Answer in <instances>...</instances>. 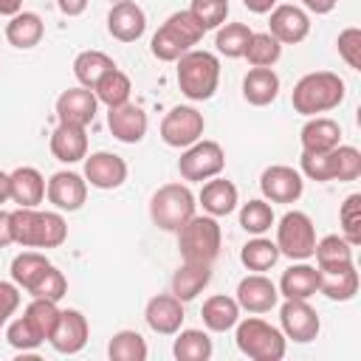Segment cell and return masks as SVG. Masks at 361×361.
I'll return each instance as SVG.
<instances>
[{"instance_id":"1","label":"cell","mask_w":361,"mask_h":361,"mask_svg":"<svg viewBox=\"0 0 361 361\" xmlns=\"http://www.w3.org/2000/svg\"><path fill=\"white\" fill-rule=\"evenodd\" d=\"M68 237V223L59 212H37L17 206L11 212V240L23 248H56Z\"/></svg>"},{"instance_id":"2","label":"cell","mask_w":361,"mask_h":361,"mask_svg":"<svg viewBox=\"0 0 361 361\" xmlns=\"http://www.w3.org/2000/svg\"><path fill=\"white\" fill-rule=\"evenodd\" d=\"M341 99H344V79L338 73H330V71L305 73L293 85V96H290L293 110L302 113V116H307V118L338 107Z\"/></svg>"},{"instance_id":"3","label":"cell","mask_w":361,"mask_h":361,"mask_svg":"<svg viewBox=\"0 0 361 361\" xmlns=\"http://www.w3.org/2000/svg\"><path fill=\"white\" fill-rule=\"evenodd\" d=\"M220 245H223V228L212 214H195L178 231V248L183 262L212 265L220 257Z\"/></svg>"},{"instance_id":"4","label":"cell","mask_w":361,"mask_h":361,"mask_svg":"<svg viewBox=\"0 0 361 361\" xmlns=\"http://www.w3.org/2000/svg\"><path fill=\"white\" fill-rule=\"evenodd\" d=\"M220 85V59L209 51H186L178 59V87L192 102H206Z\"/></svg>"},{"instance_id":"5","label":"cell","mask_w":361,"mask_h":361,"mask_svg":"<svg viewBox=\"0 0 361 361\" xmlns=\"http://www.w3.org/2000/svg\"><path fill=\"white\" fill-rule=\"evenodd\" d=\"M237 327V347L243 355L254 358V361H279L285 358L288 350V338L282 336L279 327L268 324L265 319L248 316L243 322L234 324Z\"/></svg>"},{"instance_id":"6","label":"cell","mask_w":361,"mask_h":361,"mask_svg":"<svg viewBox=\"0 0 361 361\" xmlns=\"http://www.w3.org/2000/svg\"><path fill=\"white\" fill-rule=\"evenodd\" d=\"M195 195L186 183H164L149 200V217L164 231H180V226L195 217Z\"/></svg>"},{"instance_id":"7","label":"cell","mask_w":361,"mask_h":361,"mask_svg":"<svg viewBox=\"0 0 361 361\" xmlns=\"http://www.w3.org/2000/svg\"><path fill=\"white\" fill-rule=\"evenodd\" d=\"M276 248L290 259H307L316 248V228L305 212H288L276 226Z\"/></svg>"},{"instance_id":"8","label":"cell","mask_w":361,"mask_h":361,"mask_svg":"<svg viewBox=\"0 0 361 361\" xmlns=\"http://www.w3.org/2000/svg\"><path fill=\"white\" fill-rule=\"evenodd\" d=\"M226 166V152L217 141H195L183 149V155L178 158V172L183 180H209L214 175H220Z\"/></svg>"},{"instance_id":"9","label":"cell","mask_w":361,"mask_h":361,"mask_svg":"<svg viewBox=\"0 0 361 361\" xmlns=\"http://www.w3.org/2000/svg\"><path fill=\"white\" fill-rule=\"evenodd\" d=\"M203 130H206L203 113L195 110V107H189V104L172 107L164 116V121H161V138H164V144L178 147V149H186L189 144L200 141L203 138Z\"/></svg>"},{"instance_id":"10","label":"cell","mask_w":361,"mask_h":361,"mask_svg":"<svg viewBox=\"0 0 361 361\" xmlns=\"http://www.w3.org/2000/svg\"><path fill=\"white\" fill-rule=\"evenodd\" d=\"M279 324H282V336L296 341V344H307L319 336V313L310 307L307 299H285V305L279 307Z\"/></svg>"},{"instance_id":"11","label":"cell","mask_w":361,"mask_h":361,"mask_svg":"<svg viewBox=\"0 0 361 361\" xmlns=\"http://www.w3.org/2000/svg\"><path fill=\"white\" fill-rule=\"evenodd\" d=\"M259 189H262L265 200H271V203H296L302 197L305 180H302V172H296L293 166L274 164L262 172Z\"/></svg>"},{"instance_id":"12","label":"cell","mask_w":361,"mask_h":361,"mask_svg":"<svg viewBox=\"0 0 361 361\" xmlns=\"http://www.w3.org/2000/svg\"><path fill=\"white\" fill-rule=\"evenodd\" d=\"M85 180L96 189H118L127 180V161L116 152L85 155Z\"/></svg>"},{"instance_id":"13","label":"cell","mask_w":361,"mask_h":361,"mask_svg":"<svg viewBox=\"0 0 361 361\" xmlns=\"http://www.w3.org/2000/svg\"><path fill=\"white\" fill-rule=\"evenodd\" d=\"M271 37H276L282 45H296L302 42L307 34H310V17L305 8L299 6H290V3H282V6H274L271 8Z\"/></svg>"},{"instance_id":"14","label":"cell","mask_w":361,"mask_h":361,"mask_svg":"<svg viewBox=\"0 0 361 361\" xmlns=\"http://www.w3.org/2000/svg\"><path fill=\"white\" fill-rule=\"evenodd\" d=\"M45 197L59 209V212H76L82 209L85 197H87V180L85 175L76 172H54L51 180L45 183Z\"/></svg>"},{"instance_id":"15","label":"cell","mask_w":361,"mask_h":361,"mask_svg":"<svg viewBox=\"0 0 361 361\" xmlns=\"http://www.w3.org/2000/svg\"><path fill=\"white\" fill-rule=\"evenodd\" d=\"M96 107L99 99L90 87H68L59 93L56 99V116L62 124H76V127H87L96 118Z\"/></svg>"},{"instance_id":"16","label":"cell","mask_w":361,"mask_h":361,"mask_svg":"<svg viewBox=\"0 0 361 361\" xmlns=\"http://www.w3.org/2000/svg\"><path fill=\"white\" fill-rule=\"evenodd\" d=\"M234 299H237L240 310H248V313H268L271 307H276L279 290H276V285H274L265 274H248V276L240 279Z\"/></svg>"},{"instance_id":"17","label":"cell","mask_w":361,"mask_h":361,"mask_svg":"<svg viewBox=\"0 0 361 361\" xmlns=\"http://www.w3.org/2000/svg\"><path fill=\"white\" fill-rule=\"evenodd\" d=\"M87 333H90L87 319H85L79 310L68 307V310L59 313V322H56V327H54V333H51L48 341H51V347H54L56 353H62V355H76V353L87 344Z\"/></svg>"},{"instance_id":"18","label":"cell","mask_w":361,"mask_h":361,"mask_svg":"<svg viewBox=\"0 0 361 361\" xmlns=\"http://www.w3.org/2000/svg\"><path fill=\"white\" fill-rule=\"evenodd\" d=\"M107 31L118 42H135L147 31V14L135 0H118L107 14Z\"/></svg>"},{"instance_id":"19","label":"cell","mask_w":361,"mask_h":361,"mask_svg":"<svg viewBox=\"0 0 361 361\" xmlns=\"http://www.w3.org/2000/svg\"><path fill=\"white\" fill-rule=\"evenodd\" d=\"M144 319L149 324L152 333L158 336H175L183 324V302L172 293H161V296H152L147 302V310H144Z\"/></svg>"},{"instance_id":"20","label":"cell","mask_w":361,"mask_h":361,"mask_svg":"<svg viewBox=\"0 0 361 361\" xmlns=\"http://www.w3.org/2000/svg\"><path fill=\"white\" fill-rule=\"evenodd\" d=\"M147 124H149L147 113L133 102L110 107V113H107V127H110L113 138H118L121 144H138L147 135Z\"/></svg>"},{"instance_id":"21","label":"cell","mask_w":361,"mask_h":361,"mask_svg":"<svg viewBox=\"0 0 361 361\" xmlns=\"http://www.w3.org/2000/svg\"><path fill=\"white\" fill-rule=\"evenodd\" d=\"M51 155L62 164H76V161H85L87 155V133L85 127H76V124H56V130L51 133Z\"/></svg>"},{"instance_id":"22","label":"cell","mask_w":361,"mask_h":361,"mask_svg":"<svg viewBox=\"0 0 361 361\" xmlns=\"http://www.w3.org/2000/svg\"><path fill=\"white\" fill-rule=\"evenodd\" d=\"M299 141L305 152H330L341 144V127L327 116H310L307 124L302 127Z\"/></svg>"},{"instance_id":"23","label":"cell","mask_w":361,"mask_h":361,"mask_svg":"<svg viewBox=\"0 0 361 361\" xmlns=\"http://www.w3.org/2000/svg\"><path fill=\"white\" fill-rule=\"evenodd\" d=\"M8 183H11V200L17 206L37 209L45 197V178L34 166H17L14 172H8Z\"/></svg>"},{"instance_id":"24","label":"cell","mask_w":361,"mask_h":361,"mask_svg":"<svg viewBox=\"0 0 361 361\" xmlns=\"http://www.w3.org/2000/svg\"><path fill=\"white\" fill-rule=\"evenodd\" d=\"M197 200H200V206H203L206 214H212V217H226V214H231V212L237 209V186H234L231 180L214 175V178H209V180L203 183Z\"/></svg>"},{"instance_id":"25","label":"cell","mask_w":361,"mask_h":361,"mask_svg":"<svg viewBox=\"0 0 361 361\" xmlns=\"http://www.w3.org/2000/svg\"><path fill=\"white\" fill-rule=\"evenodd\" d=\"M276 290L285 299H310V296H316L319 293V268L299 259L296 265L282 271V279H279Z\"/></svg>"},{"instance_id":"26","label":"cell","mask_w":361,"mask_h":361,"mask_svg":"<svg viewBox=\"0 0 361 361\" xmlns=\"http://www.w3.org/2000/svg\"><path fill=\"white\" fill-rule=\"evenodd\" d=\"M243 96L254 107H265L279 96V76L274 68H251L243 79Z\"/></svg>"},{"instance_id":"27","label":"cell","mask_w":361,"mask_h":361,"mask_svg":"<svg viewBox=\"0 0 361 361\" xmlns=\"http://www.w3.org/2000/svg\"><path fill=\"white\" fill-rule=\"evenodd\" d=\"M319 293L333 302H350L358 293V271L355 265H341L336 271H319Z\"/></svg>"},{"instance_id":"28","label":"cell","mask_w":361,"mask_h":361,"mask_svg":"<svg viewBox=\"0 0 361 361\" xmlns=\"http://www.w3.org/2000/svg\"><path fill=\"white\" fill-rule=\"evenodd\" d=\"M200 316L212 333H226L240 322V305H237V299H231L226 293H214L203 302Z\"/></svg>"},{"instance_id":"29","label":"cell","mask_w":361,"mask_h":361,"mask_svg":"<svg viewBox=\"0 0 361 361\" xmlns=\"http://www.w3.org/2000/svg\"><path fill=\"white\" fill-rule=\"evenodd\" d=\"M45 34V25H42V17L34 14V11H17L14 17H8L6 23V39L14 45V48H34L39 45Z\"/></svg>"},{"instance_id":"30","label":"cell","mask_w":361,"mask_h":361,"mask_svg":"<svg viewBox=\"0 0 361 361\" xmlns=\"http://www.w3.org/2000/svg\"><path fill=\"white\" fill-rule=\"evenodd\" d=\"M209 282H212V265L183 262L172 274V296H178L180 302H192Z\"/></svg>"},{"instance_id":"31","label":"cell","mask_w":361,"mask_h":361,"mask_svg":"<svg viewBox=\"0 0 361 361\" xmlns=\"http://www.w3.org/2000/svg\"><path fill=\"white\" fill-rule=\"evenodd\" d=\"M313 257L319 262V271H336V268L353 262V245L338 234H327V237L316 240Z\"/></svg>"},{"instance_id":"32","label":"cell","mask_w":361,"mask_h":361,"mask_svg":"<svg viewBox=\"0 0 361 361\" xmlns=\"http://www.w3.org/2000/svg\"><path fill=\"white\" fill-rule=\"evenodd\" d=\"M93 93H96V99H99L102 104H107V110H110V107H118V104L130 102L133 82H130V76H127L124 71L113 68V71H107V73L93 85Z\"/></svg>"},{"instance_id":"33","label":"cell","mask_w":361,"mask_h":361,"mask_svg":"<svg viewBox=\"0 0 361 361\" xmlns=\"http://www.w3.org/2000/svg\"><path fill=\"white\" fill-rule=\"evenodd\" d=\"M116 68V62L104 54V51H82L76 59H73V76L79 79V85L82 87H90L93 90V85L107 73V71H113Z\"/></svg>"},{"instance_id":"34","label":"cell","mask_w":361,"mask_h":361,"mask_svg":"<svg viewBox=\"0 0 361 361\" xmlns=\"http://www.w3.org/2000/svg\"><path fill=\"white\" fill-rule=\"evenodd\" d=\"M48 268H51V262H48L45 254H39V251H23V254H17L11 259V282L17 288L28 290Z\"/></svg>"},{"instance_id":"35","label":"cell","mask_w":361,"mask_h":361,"mask_svg":"<svg viewBox=\"0 0 361 361\" xmlns=\"http://www.w3.org/2000/svg\"><path fill=\"white\" fill-rule=\"evenodd\" d=\"M240 259H243V265H245L248 271L262 274V271H271V268L276 265L279 248H276V243H271V240H265L262 234H257L254 240H248V243L243 245Z\"/></svg>"},{"instance_id":"36","label":"cell","mask_w":361,"mask_h":361,"mask_svg":"<svg viewBox=\"0 0 361 361\" xmlns=\"http://www.w3.org/2000/svg\"><path fill=\"white\" fill-rule=\"evenodd\" d=\"M212 350V338L203 330H178V338L172 344L178 361H209Z\"/></svg>"},{"instance_id":"37","label":"cell","mask_w":361,"mask_h":361,"mask_svg":"<svg viewBox=\"0 0 361 361\" xmlns=\"http://www.w3.org/2000/svg\"><path fill=\"white\" fill-rule=\"evenodd\" d=\"M251 68H274L282 56V42L276 37H271L268 31H259V34H251L248 39V48L243 54Z\"/></svg>"},{"instance_id":"38","label":"cell","mask_w":361,"mask_h":361,"mask_svg":"<svg viewBox=\"0 0 361 361\" xmlns=\"http://www.w3.org/2000/svg\"><path fill=\"white\" fill-rule=\"evenodd\" d=\"M110 361H147V341L135 330H118L107 344Z\"/></svg>"},{"instance_id":"39","label":"cell","mask_w":361,"mask_h":361,"mask_svg":"<svg viewBox=\"0 0 361 361\" xmlns=\"http://www.w3.org/2000/svg\"><path fill=\"white\" fill-rule=\"evenodd\" d=\"M152 56L155 59H161V62H178L186 51H192V45L172 28V25H161L158 31H155V37H152Z\"/></svg>"},{"instance_id":"40","label":"cell","mask_w":361,"mask_h":361,"mask_svg":"<svg viewBox=\"0 0 361 361\" xmlns=\"http://www.w3.org/2000/svg\"><path fill=\"white\" fill-rule=\"evenodd\" d=\"M251 34H254V31H251L245 23H226V25H220V28H217L214 45H217V51H220L223 56L237 59V56H243V54H245Z\"/></svg>"},{"instance_id":"41","label":"cell","mask_w":361,"mask_h":361,"mask_svg":"<svg viewBox=\"0 0 361 361\" xmlns=\"http://www.w3.org/2000/svg\"><path fill=\"white\" fill-rule=\"evenodd\" d=\"M59 305L54 302V299H31L28 302V307H25V319H28V324L48 341L51 338V333H54V327H56V322H59Z\"/></svg>"},{"instance_id":"42","label":"cell","mask_w":361,"mask_h":361,"mask_svg":"<svg viewBox=\"0 0 361 361\" xmlns=\"http://www.w3.org/2000/svg\"><path fill=\"white\" fill-rule=\"evenodd\" d=\"M330 164H333V180H355L361 175V152L350 144H338L330 149Z\"/></svg>"},{"instance_id":"43","label":"cell","mask_w":361,"mask_h":361,"mask_svg":"<svg viewBox=\"0 0 361 361\" xmlns=\"http://www.w3.org/2000/svg\"><path fill=\"white\" fill-rule=\"evenodd\" d=\"M240 226L248 231V234H265L271 226H274V209L268 200H248L243 209H240Z\"/></svg>"},{"instance_id":"44","label":"cell","mask_w":361,"mask_h":361,"mask_svg":"<svg viewBox=\"0 0 361 361\" xmlns=\"http://www.w3.org/2000/svg\"><path fill=\"white\" fill-rule=\"evenodd\" d=\"M28 293H31V299H54V302H59L65 293H68V279H65V274L59 271V268H48L31 288H28Z\"/></svg>"},{"instance_id":"45","label":"cell","mask_w":361,"mask_h":361,"mask_svg":"<svg viewBox=\"0 0 361 361\" xmlns=\"http://www.w3.org/2000/svg\"><path fill=\"white\" fill-rule=\"evenodd\" d=\"M338 220H341V237L350 243V245H358L361 243V195H350L341 209H338Z\"/></svg>"},{"instance_id":"46","label":"cell","mask_w":361,"mask_h":361,"mask_svg":"<svg viewBox=\"0 0 361 361\" xmlns=\"http://www.w3.org/2000/svg\"><path fill=\"white\" fill-rule=\"evenodd\" d=\"M6 341H8L14 350H20V353H34L45 338L28 324L25 316H20V319H14V322L6 327Z\"/></svg>"},{"instance_id":"47","label":"cell","mask_w":361,"mask_h":361,"mask_svg":"<svg viewBox=\"0 0 361 361\" xmlns=\"http://www.w3.org/2000/svg\"><path fill=\"white\" fill-rule=\"evenodd\" d=\"M189 11L195 14V20L209 31V28H220L228 17V3L226 0H192Z\"/></svg>"},{"instance_id":"48","label":"cell","mask_w":361,"mask_h":361,"mask_svg":"<svg viewBox=\"0 0 361 361\" xmlns=\"http://www.w3.org/2000/svg\"><path fill=\"white\" fill-rule=\"evenodd\" d=\"M299 166H302V175H307L310 180H333V164H330V152H305L302 149V158H299Z\"/></svg>"},{"instance_id":"49","label":"cell","mask_w":361,"mask_h":361,"mask_svg":"<svg viewBox=\"0 0 361 361\" xmlns=\"http://www.w3.org/2000/svg\"><path fill=\"white\" fill-rule=\"evenodd\" d=\"M338 45V56L353 68V71H361V28H344L336 39Z\"/></svg>"},{"instance_id":"50","label":"cell","mask_w":361,"mask_h":361,"mask_svg":"<svg viewBox=\"0 0 361 361\" xmlns=\"http://www.w3.org/2000/svg\"><path fill=\"white\" fill-rule=\"evenodd\" d=\"M166 25H172L189 45H197V42L203 39V34H206V28L195 20V14H192L189 8H186V11H175V14H169Z\"/></svg>"},{"instance_id":"51","label":"cell","mask_w":361,"mask_h":361,"mask_svg":"<svg viewBox=\"0 0 361 361\" xmlns=\"http://www.w3.org/2000/svg\"><path fill=\"white\" fill-rule=\"evenodd\" d=\"M17 307H20V288L14 282L0 279V316L8 319V316H14Z\"/></svg>"},{"instance_id":"52","label":"cell","mask_w":361,"mask_h":361,"mask_svg":"<svg viewBox=\"0 0 361 361\" xmlns=\"http://www.w3.org/2000/svg\"><path fill=\"white\" fill-rule=\"evenodd\" d=\"M59 11L68 14V17H79L85 8H87V0H56Z\"/></svg>"},{"instance_id":"53","label":"cell","mask_w":361,"mask_h":361,"mask_svg":"<svg viewBox=\"0 0 361 361\" xmlns=\"http://www.w3.org/2000/svg\"><path fill=\"white\" fill-rule=\"evenodd\" d=\"M302 6L313 14H330L338 6V0H302Z\"/></svg>"},{"instance_id":"54","label":"cell","mask_w":361,"mask_h":361,"mask_svg":"<svg viewBox=\"0 0 361 361\" xmlns=\"http://www.w3.org/2000/svg\"><path fill=\"white\" fill-rule=\"evenodd\" d=\"M11 240V212H3L0 209V248H6Z\"/></svg>"},{"instance_id":"55","label":"cell","mask_w":361,"mask_h":361,"mask_svg":"<svg viewBox=\"0 0 361 361\" xmlns=\"http://www.w3.org/2000/svg\"><path fill=\"white\" fill-rule=\"evenodd\" d=\"M243 6L248 11H254V14H268L276 6V0H243Z\"/></svg>"},{"instance_id":"56","label":"cell","mask_w":361,"mask_h":361,"mask_svg":"<svg viewBox=\"0 0 361 361\" xmlns=\"http://www.w3.org/2000/svg\"><path fill=\"white\" fill-rule=\"evenodd\" d=\"M17 11H23V0H0V14L3 17H14Z\"/></svg>"},{"instance_id":"57","label":"cell","mask_w":361,"mask_h":361,"mask_svg":"<svg viewBox=\"0 0 361 361\" xmlns=\"http://www.w3.org/2000/svg\"><path fill=\"white\" fill-rule=\"evenodd\" d=\"M11 200V183H8V172H0V206Z\"/></svg>"},{"instance_id":"58","label":"cell","mask_w":361,"mask_h":361,"mask_svg":"<svg viewBox=\"0 0 361 361\" xmlns=\"http://www.w3.org/2000/svg\"><path fill=\"white\" fill-rule=\"evenodd\" d=\"M6 322H8V319H3V316H0V327H3V324H6Z\"/></svg>"},{"instance_id":"59","label":"cell","mask_w":361,"mask_h":361,"mask_svg":"<svg viewBox=\"0 0 361 361\" xmlns=\"http://www.w3.org/2000/svg\"><path fill=\"white\" fill-rule=\"evenodd\" d=\"M226 3H228V0H226Z\"/></svg>"}]
</instances>
